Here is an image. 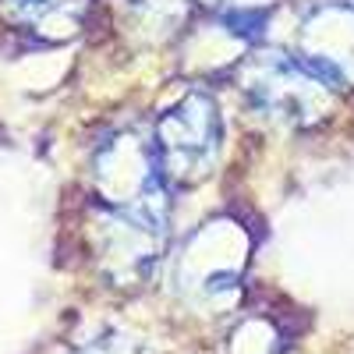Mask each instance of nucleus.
I'll use <instances>...</instances> for the list:
<instances>
[{"label": "nucleus", "mask_w": 354, "mask_h": 354, "mask_svg": "<svg viewBox=\"0 0 354 354\" xmlns=\"http://www.w3.org/2000/svg\"><path fill=\"white\" fill-rule=\"evenodd\" d=\"M160 149L167 156L170 174H185L202 163H209V153L216 149V110L209 100H185L160 131Z\"/></svg>", "instance_id": "f257e3e1"}, {"label": "nucleus", "mask_w": 354, "mask_h": 354, "mask_svg": "<svg viewBox=\"0 0 354 354\" xmlns=\"http://www.w3.org/2000/svg\"><path fill=\"white\" fill-rule=\"evenodd\" d=\"M4 4L28 25H68L85 0H4Z\"/></svg>", "instance_id": "f03ea898"}]
</instances>
